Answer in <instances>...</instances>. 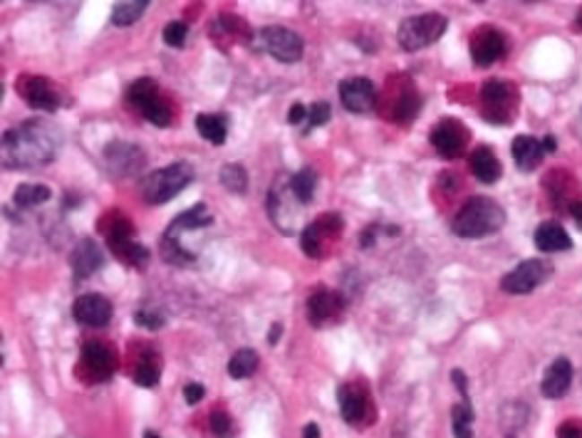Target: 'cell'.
Returning a JSON list of instances; mask_svg holds the SVG:
<instances>
[{"label": "cell", "mask_w": 582, "mask_h": 438, "mask_svg": "<svg viewBox=\"0 0 582 438\" xmlns=\"http://www.w3.org/2000/svg\"><path fill=\"white\" fill-rule=\"evenodd\" d=\"M572 364L568 357H558L551 367L545 369L541 381V391L545 399H562L570 391Z\"/></svg>", "instance_id": "cell-22"}, {"label": "cell", "mask_w": 582, "mask_h": 438, "mask_svg": "<svg viewBox=\"0 0 582 438\" xmlns=\"http://www.w3.org/2000/svg\"><path fill=\"white\" fill-rule=\"evenodd\" d=\"M503 225H506V208L489 196H476L461 206V211L451 223V231L464 241H476V238L499 233Z\"/></svg>", "instance_id": "cell-2"}, {"label": "cell", "mask_w": 582, "mask_h": 438, "mask_svg": "<svg viewBox=\"0 0 582 438\" xmlns=\"http://www.w3.org/2000/svg\"><path fill=\"white\" fill-rule=\"evenodd\" d=\"M211 434L216 438H230L233 436V421L226 411H213L211 414Z\"/></svg>", "instance_id": "cell-34"}, {"label": "cell", "mask_w": 582, "mask_h": 438, "mask_svg": "<svg viewBox=\"0 0 582 438\" xmlns=\"http://www.w3.org/2000/svg\"><path fill=\"white\" fill-rule=\"evenodd\" d=\"M300 201L295 198L291 188V179H278L273 184L271 194H268V214H271L275 228H281L282 233H292L295 223H298V211H300Z\"/></svg>", "instance_id": "cell-9"}, {"label": "cell", "mask_w": 582, "mask_h": 438, "mask_svg": "<svg viewBox=\"0 0 582 438\" xmlns=\"http://www.w3.org/2000/svg\"><path fill=\"white\" fill-rule=\"evenodd\" d=\"M291 188L295 198L300 201L302 206H308L315 198V191H317V173L312 169H300L291 176Z\"/></svg>", "instance_id": "cell-27"}, {"label": "cell", "mask_w": 582, "mask_h": 438, "mask_svg": "<svg viewBox=\"0 0 582 438\" xmlns=\"http://www.w3.org/2000/svg\"><path fill=\"white\" fill-rule=\"evenodd\" d=\"M533 243L543 253H562V250H570L572 248L568 231L560 223H555V221H545V223L538 225L535 233H533Z\"/></svg>", "instance_id": "cell-24"}, {"label": "cell", "mask_w": 582, "mask_h": 438, "mask_svg": "<svg viewBox=\"0 0 582 438\" xmlns=\"http://www.w3.org/2000/svg\"><path fill=\"white\" fill-rule=\"evenodd\" d=\"M558 438H582V428L575 421H568L558 428Z\"/></svg>", "instance_id": "cell-39"}, {"label": "cell", "mask_w": 582, "mask_h": 438, "mask_svg": "<svg viewBox=\"0 0 582 438\" xmlns=\"http://www.w3.org/2000/svg\"><path fill=\"white\" fill-rule=\"evenodd\" d=\"M18 94L30 104L32 110H40V112H55L63 104L57 87L48 77H35V74L21 77L18 80Z\"/></svg>", "instance_id": "cell-10"}, {"label": "cell", "mask_w": 582, "mask_h": 438, "mask_svg": "<svg viewBox=\"0 0 582 438\" xmlns=\"http://www.w3.org/2000/svg\"><path fill=\"white\" fill-rule=\"evenodd\" d=\"M282 335V325L281 322H275V325L271 327V335H268V342H271V345H278V337Z\"/></svg>", "instance_id": "cell-42"}, {"label": "cell", "mask_w": 582, "mask_h": 438, "mask_svg": "<svg viewBox=\"0 0 582 438\" xmlns=\"http://www.w3.org/2000/svg\"><path fill=\"white\" fill-rule=\"evenodd\" d=\"M340 100H343L347 112H369L377 102L375 84H372V80H367V77H350V80H344L340 84Z\"/></svg>", "instance_id": "cell-15"}, {"label": "cell", "mask_w": 582, "mask_h": 438, "mask_svg": "<svg viewBox=\"0 0 582 438\" xmlns=\"http://www.w3.org/2000/svg\"><path fill=\"white\" fill-rule=\"evenodd\" d=\"M219 179L230 194H246V191H248V171H246L240 163H226V166L221 169Z\"/></svg>", "instance_id": "cell-32"}, {"label": "cell", "mask_w": 582, "mask_h": 438, "mask_svg": "<svg viewBox=\"0 0 582 438\" xmlns=\"http://www.w3.org/2000/svg\"><path fill=\"white\" fill-rule=\"evenodd\" d=\"M136 325L146 327V329H159V327H164V317L156 315V312H149V310H139L135 315Z\"/></svg>", "instance_id": "cell-36"}, {"label": "cell", "mask_w": 582, "mask_h": 438, "mask_svg": "<svg viewBox=\"0 0 582 438\" xmlns=\"http://www.w3.org/2000/svg\"><path fill=\"white\" fill-rule=\"evenodd\" d=\"M552 273H555V267H552L551 260L531 258V260L518 263L510 273H506L503 280H500V287H503V293H508V295H528L533 290L545 285L552 277Z\"/></svg>", "instance_id": "cell-7"}, {"label": "cell", "mask_w": 582, "mask_h": 438, "mask_svg": "<svg viewBox=\"0 0 582 438\" xmlns=\"http://www.w3.org/2000/svg\"><path fill=\"white\" fill-rule=\"evenodd\" d=\"M288 122L295 124V127H298V124H302V122H308V107H302L300 102L292 104L291 112H288Z\"/></svg>", "instance_id": "cell-38"}, {"label": "cell", "mask_w": 582, "mask_h": 438, "mask_svg": "<svg viewBox=\"0 0 582 438\" xmlns=\"http://www.w3.org/2000/svg\"><path fill=\"white\" fill-rule=\"evenodd\" d=\"M448 21L447 15H441V13H421V15H412V18H406L402 25H399V31H396V42H399V48L406 52H416V50H424L429 45H434V42L447 32Z\"/></svg>", "instance_id": "cell-4"}, {"label": "cell", "mask_w": 582, "mask_h": 438, "mask_svg": "<svg viewBox=\"0 0 582 438\" xmlns=\"http://www.w3.org/2000/svg\"><path fill=\"white\" fill-rule=\"evenodd\" d=\"M144 438H161V436H159V434H154V431H146Z\"/></svg>", "instance_id": "cell-44"}, {"label": "cell", "mask_w": 582, "mask_h": 438, "mask_svg": "<svg viewBox=\"0 0 582 438\" xmlns=\"http://www.w3.org/2000/svg\"><path fill=\"white\" fill-rule=\"evenodd\" d=\"M337 404H340L343 418L350 426H360L364 418L369 416L367 394L360 391L357 387H352V384H340V387H337Z\"/></svg>", "instance_id": "cell-21"}, {"label": "cell", "mask_w": 582, "mask_h": 438, "mask_svg": "<svg viewBox=\"0 0 582 438\" xmlns=\"http://www.w3.org/2000/svg\"><path fill=\"white\" fill-rule=\"evenodd\" d=\"M194 181V166L187 162L169 163L164 169H156L142 181V196L146 204L161 206L169 204L174 196H178L188 184Z\"/></svg>", "instance_id": "cell-3"}, {"label": "cell", "mask_w": 582, "mask_h": 438, "mask_svg": "<svg viewBox=\"0 0 582 438\" xmlns=\"http://www.w3.org/2000/svg\"><path fill=\"white\" fill-rule=\"evenodd\" d=\"M188 38V25L184 21H171L164 28V40L169 48H181Z\"/></svg>", "instance_id": "cell-33"}, {"label": "cell", "mask_w": 582, "mask_h": 438, "mask_svg": "<svg viewBox=\"0 0 582 438\" xmlns=\"http://www.w3.org/2000/svg\"><path fill=\"white\" fill-rule=\"evenodd\" d=\"M570 215L575 218V223L582 228V201H572L570 204Z\"/></svg>", "instance_id": "cell-40"}, {"label": "cell", "mask_w": 582, "mask_h": 438, "mask_svg": "<svg viewBox=\"0 0 582 438\" xmlns=\"http://www.w3.org/2000/svg\"><path fill=\"white\" fill-rule=\"evenodd\" d=\"M83 364L94 381H107L117 369L115 349L104 342H87L83 346Z\"/></svg>", "instance_id": "cell-17"}, {"label": "cell", "mask_w": 582, "mask_h": 438, "mask_svg": "<svg viewBox=\"0 0 582 438\" xmlns=\"http://www.w3.org/2000/svg\"><path fill=\"white\" fill-rule=\"evenodd\" d=\"M50 186H42V184H22L15 188V194H13V201L18 208H35V206L45 204V201H50Z\"/></svg>", "instance_id": "cell-28"}, {"label": "cell", "mask_w": 582, "mask_h": 438, "mask_svg": "<svg viewBox=\"0 0 582 438\" xmlns=\"http://www.w3.org/2000/svg\"><path fill=\"white\" fill-rule=\"evenodd\" d=\"M256 369H258V355L253 352V349H239L229 362V374L233 379H248L256 374Z\"/></svg>", "instance_id": "cell-31"}, {"label": "cell", "mask_w": 582, "mask_h": 438, "mask_svg": "<svg viewBox=\"0 0 582 438\" xmlns=\"http://www.w3.org/2000/svg\"><path fill=\"white\" fill-rule=\"evenodd\" d=\"M330 104L327 102H315L312 107H308V122H310L312 129H317V127H325V124L330 122Z\"/></svg>", "instance_id": "cell-35"}, {"label": "cell", "mask_w": 582, "mask_h": 438, "mask_svg": "<svg viewBox=\"0 0 582 438\" xmlns=\"http://www.w3.org/2000/svg\"><path fill=\"white\" fill-rule=\"evenodd\" d=\"M149 8V3L146 0H126V3H117L115 8H112V22H115L117 28H129V25H135L142 15Z\"/></svg>", "instance_id": "cell-30"}, {"label": "cell", "mask_w": 582, "mask_h": 438, "mask_svg": "<svg viewBox=\"0 0 582 438\" xmlns=\"http://www.w3.org/2000/svg\"><path fill=\"white\" fill-rule=\"evenodd\" d=\"M508 50L506 35L496 28H481L471 35V60L476 67H491Z\"/></svg>", "instance_id": "cell-12"}, {"label": "cell", "mask_w": 582, "mask_h": 438, "mask_svg": "<svg viewBox=\"0 0 582 438\" xmlns=\"http://www.w3.org/2000/svg\"><path fill=\"white\" fill-rule=\"evenodd\" d=\"M518 112V90L508 80H489L481 90V114L489 124H510Z\"/></svg>", "instance_id": "cell-5"}, {"label": "cell", "mask_w": 582, "mask_h": 438, "mask_svg": "<svg viewBox=\"0 0 582 438\" xmlns=\"http://www.w3.org/2000/svg\"><path fill=\"white\" fill-rule=\"evenodd\" d=\"M431 146L437 149L444 159H458L461 153L466 152L468 144V129L456 119H441V122L431 129V136H429Z\"/></svg>", "instance_id": "cell-11"}, {"label": "cell", "mask_w": 582, "mask_h": 438, "mask_svg": "<svg viewBox=\"0 0 582 438\" xmlns=\"http://www.w3.org/2000/svg\"><path fill=\"white\" fill-rule=\"evenodd\" d=\"M451 379H454V387L461 391V401L456 407L451 408V424H454V436L456 438H473V421H476V414H473V407H471V397H468V381L466 374L461 369H454L451 372Z\"/></svg>", "instance_id": "cell-16"}, {"label": "cell", "mask_w": 582, "mask_h": 438, "mask_svg": "<svg viewBox=\"0 0 582 438\" xmlns=\"http://www.w3.org/2000/svg\"><path fill=\"white\" fill-rule=\"evenodd\" d=\"M471 173L479 179L481 184H496L503 173V166H500L499 156L493 153L491 146H479L476 152L471 153Z\"/></svg>", "instance_id": "cell-25"}, {"label": "cell", "mask_w": 582, "mask_h": 438, "mask_svg": "<svg viewBox=\"0 0 582 438\" xmlns=\"http://www.w3.org/2000/svg\"><path fill=\"white\" fill-rule=\"evenodd\" d=\"M575 132H578V136L582 139V112H580V117H578V122H575Z\"/></svg>", "instance_id": "cell-43"}, {"label": "cell", "mask_w": 582, "mask_h": 438, "mask_svg": "<svg viewBox=\"0 0 582 438\" xmlns=\"http://www.w3.org/2000/svg\"><path fill=\"white\" fill-rule=\"evenodd\" d=\"M253 48L285 65L300 60L302 50H305L300 35L288 28H263L253 35Z\"/></svg>", "instance_id": "cell-8"}, {"label": "cell", "mask_w": 582, "mask_h": 438, "mask_svg": "<svg viewBox=\"0 0 582 438\" xmlns=\"http://www.w3.org/2000/svg\"><path fill=\"white\" fill-rule=\"evenodd\" d=\"M126 100L129 104L135 107L136 112L142 114L144 119L154 124V127H169L171 124V104L164 100V94L159 92L156 82L152 77H144V80H136L129 92H126Z\"/></svg>", "instance_id": "cell-6"}, {"label": "cell", "mask_w": 582, "mask_h": 438, "mask_svg": "<svg viewBox=\"0 0 582 438\" xmlns=\"http://www.w3.org/2000/svg\"><path fill=\"white\" fill-rule=\"evenodd\" d=\"M302 436H305V438H320V426H317V424H308V426L302 428Z\"/></svg>", "instance_id": "cell-41"}, {"label": "cell", "mask_w": 582, "mask_h": 438, "mask_svg": "<svg viewBox=\"0 0 582 438\" xmlns=\"http://www.w3.org/2000/svg\"><path fill=\"white\" fill-rule=\"evenodd\" d=\"M510 153H513V162H516L520 171L531 173L541 166L543 156L548 153V149H545L543 139H535L531 134H520L510 144Z\"/></svg>", "instance_id": "cell-19"}, {"label": "cell", "mask_w": 582, "mask_h": 438, "mask_svg": "<svg viewBox=\"0 0 582 438\" xmlns=\"http://www.w3.org/2000/svg\"><path fill=\"white\" fill-rule=\"evenodd\" d=\"M70 263H73L74 277L77 280H87V277H92L104 266L102 248L92 238H83L80 243L74 245Z\"/></svg>", "instance_id": "cell-20"}, {"label": "cell", "mask_w": 582, "mask_h": 438, "mask_svg": "<svg viewBox=\"0 0 582 438\" xmlns=\"http://www.w3.org/2000/svg\"><path fill=\"white\" fill-rule=\"evenodd\" d=\"M211 214H208V208L204 204L194 206V208H188L187 214H181L174 218V223L169 225L167 233L161 238V243H178L181 241V235L191 233V231H198V228H206L211 225Z\"/></svg>", "instance_id": "cell-23"}, {"label": "cell", "mask_w": 582, "mask_h": 438, "mask_svg": "<svg viewBox=\"0 0 582 438\" xmlns=\"http://www.w3.org/2000/svg\"><path fill=\"white\" fill-rule=\"evenodd\" d=\"M159 377H161V362H159V357H156L154 352H146V355H142V359H139V364H136V369H135L136 384H139V387H144V389H152V387H156Z\"/></svg>", "instance_id": "cell-29"}, {"label": "cell", "mask_w": 582, "mask_h": 438, "mask_svg": "<svg viewBox=\"0 0 582 438\" xmlns=\"http://www.w3.org/2000/svg\"><path fill=\"white\" fill-rule=\"evenodd\" d=\"M112 312H115L112 302L104 295H100V293L80 295L73 305L74 320L90 327H107L109 325V320H112Z\"/></svg>", "instance_id": "cell-14"}, {"label": "cell", "mask_w": 582, "mask_h": 438, "mask_svg": "<svg viewBox=\"0 0 582 438\" xmlns=\"http://www.w3.org/2000/svg\"><path fill=\"white\" fill-rule=\"evenodd\" d=\"M104 166L112 176H135L144 166V152L129 142H112L102 153Z\"/></svg>", "instance_id": "cell-13"}, {"label": "cell", "mask_w": 582, "mask_h": 438, "mask_svg": "<svg viewBox=\"0 0 582 438\" xmlns=\"http://www.w3.org/2000/svg\"><path fill=\"white\" fill-rule=\"evenodd\" d=\"M63 146V134L50 122L28 119L3 134V163L8 169H35L50 163Z\"/></svg>", "instance_id": "cell-1"}, {"label": "cell", "mask_w": 582, "mask_h": 438, "mask_svg": "<svg viewBox=\"0 0 582 438\" xmlns=\"http://www.w3.org/2000/svg\"><path fill=\"white\" fill-rule=\"evenodd\" d=\"M578 25H580V28H582V11H580V15H578Z\"/></svg>", "instance_id": "cell-45"}, {"label": "cell", "mask_w": 582, "mask_h": 438, "mask_svg": "<svg viewBox=\"0 0 582 438\" xmlns=\"http://www.w3.org/2000/svg\"><path fill=\"white\" fill-rule=\"evenodd\" d=\"M204 394H206V389L201 387V384H187V389H184V397H187V404H198L201 399H204Z\"/></svg>", "instance_id": "cell-37"}, {"label": "cell", "mask_w": 582, "mask_h": 438, "mask_svg": "<svg viewBox=\"0 0 582 438\" xmlns=\"http://www.w3.org/2000/svg\"><path fill=\"white\" fill-rule=\"evenodd\" d=\"M196 132L201 134V136H204L208 144L221 146V144L226 142V136H229V124H226V117H221V114H198Z\"/></svg>", "instance_id": "cell-26"}, {"label": "cell", "mask_w": 582, "mask_h": 438, "mask_svg": "<svg viewBox=\"0 0 582 438\" xmlns=\"http://www.w3.org/2000/svg\"><path fill=\"white\" fill-rule=\"evenodd\" d=\"M344 310V300L340 293L334 290H327V287H320L315 290L308 300V317L315 327L325 325L327 320H333Z\"/></svg>", "instance_id": "cell-18"}]
</instances>
